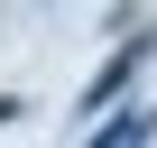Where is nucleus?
I'll use <instances>...</instances> for the list:
<instances>
[{
    "instance_id": "nucleus-1",
    "label": "nucleus",
    "mask_w": 157,
    "mask_h": 148,
    "mask_svg": "<svg viewBox=\"0 0 157 148\" xmlns=\"http://www.w3.org/2000/svg\"><path fill=\"white\" fill-rule=\"evenodd\" d=\"M139 65H148V37H129V46H120V56H111V65L93 74V84H83V111H102V102H120V84H129Z\"/></svg>"
},
{
    "instance_id": "nucleus-2",
    "label": "nucleus",
    "mask_w": 157,
    "mask_h": 148,
    "mask_svg": "<svg viewBox=\"0 0 157 148\" xmlns=\"http://www.w3.org/2000/svg\"><path fill=\"white\" fill-rule=\"evenodd\" d=\"M139 139H148V111H120V120H111L93 148H139Z\"/></svg>"
}]
</instances>
